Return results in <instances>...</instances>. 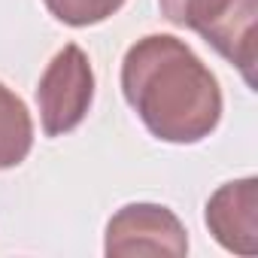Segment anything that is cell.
<instances>
[{
    "label": "cell",
    "mask_w": 258,
    "mask_h": 258,
    "mask_svg": "<svg viewBox=\"0 0 258 258\" xmlns=\"http://www.w3.org/2000/svg\"><path fill=\"white\" fill-rule=\"evenodd\" d=\"M94 103V70L88 55L67 43L43 70L37 85V106H40V124L46 137L70 134L85 121L88 109Z\"/></svg>",
    "instance_id": "3"
},
{
    "label": "cell",
    "mask_w": 258,
    "mask_h": 258,
    "mask_svg": "<svg viewBox=\"0 0 258 258\" xmlns=\"http://www.w3.org/2000/svg\"><path fill=\"white\" fill-rule=\"evenodd\" d=\"M121 94L161 143L191 146L222 121V88L191 46L170 34L140 37L121 61Z\"/></svg>",
    "instance_id": "1"
},
{
    "label": "cell",
    "mask_w": 258,
    "mask_h": 258,
    "mask_svg": "<svg viewBox=\"0 0 258 258\" xmlns=\"http://www.w3.org/2000/svg\"><path fill=\"white\" fill-rule=\"evenodd\" d=\"M204 222L213 234V240L237 255H255L258 252V179H234L219 185L207 207Z\"/></svg>",
    "instance_id": "5"
},
{
    "label": "cell",
    "mask_w": 258,
    "mask_h": 258,
    "mask_svg": "<svg viewBox=\"0 0 258 258\" xmlns=\"http://www.w3.org/2000/svg\"><path fill=\"white\" fill-rule=\"evenodd\" d=\"M46 10L67 28H91L115 16L124 0H43Z\"/></svg>",
    "instance_id": "7"
},
{
    "label": "cell",
    "mask_w": 258,
    "mask_h": 258,
    "mask_svg": "<svg viewBox=\"0 0 258 258\" xmlns=\"http://www.w3.org/2000/svg\"><path fill=\"white\" fill-rule=\"evenodd\" d=\"M34 149V118L28 103L0 82V170L19 167Z\"/></svg>",
    "instance_id": "6"
},
{
    "label": "cell",
    "mask_w": 258,
    "mask_h": 258,
    "mask_svg": "<svg viewBox=\"0 0 258 258\" xmlns=\"http://www.w3.org/2000/svg\"><path fill=\"white\" fill-rule=\"evenodd\" d=\"M106 255H188V231L182 219L164 204H124L112 213L103 234Z\"/></svg>",
    "instance_id": "4"
},
{
    "label": "cell",
    "mask_w": 258,
    "mask_h": 258,
    "mask_svg": "<svg viewBox=\"0 0 258 258\" xmlns=\"http://www.w3.org/2000/svg\"><path fill=\"white\" fill-rule=\"evenodd\" d=\"M158 7L170 25L195 31L255 85L258 0H158Z\"/></svg>",
    "instance_id": "2"
}]
</instances>
